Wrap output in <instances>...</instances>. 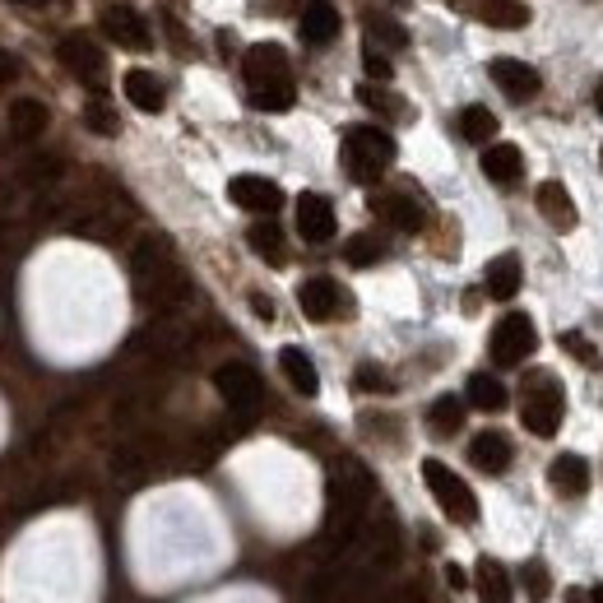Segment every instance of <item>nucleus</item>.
I'll list each match as a JSON object with an SVG mask.
<instances>
[{
    "instance_id": "nucleus-11",
    "label": "nucleus",
    "mask_w": 603,
    "mask_h": 603,
    "mask_svg": "<svg viewBox=\"0 0 603 603\" xmlns=\"http://www.w3.org/2000/svg\"><path fill=\"white\" fill-rule=\"evenodd\" d=\"M228 200L238 209H247V214H260V219H270V214H279V209H283V191L274 187L270 177H251V172L228 181Z\"/></svg>"
},
{
    "instance_id": "nucleus-37",
    "label": "nucleus",
    "mask_w": 603,
    "mask_h": 603,
    "mask_svg": "<svg viewBox=\"0 0 603 603\" xmlns=\"http://www.w3.org/2000/svg\"><path fill=\"white\" fill-rule=\"evenodd\" d=\"M362 70L372 74V80H390V74H395V66H390V57H385L381 47H372V42H366V51H362Z\"/></svg>"
},
{
    "instance_id": "nucleus-23",
    "label": "nucleus",
    "mask_w": 603,
    "mask_h": 603,
    "mask_svg": "<svg viewBox=\"0 0 603 603\" xmlns=\"http://www.w3.org/2000/svg\"><path fill=\"white\" fill-rule=\"evenodd\" d=\"M279 366H283V376H288V385L298 390V395H316L321 390V372H316V362L306 358V349H298V344H288V349H279Z\"/></svg>"
},
{
    "instance_id": "nucleus-16",
    "label": "nucleus",
    "mask_w": 603,
    "mask_h": 603,
    "mask_svg": "<svg viewBox=\"0 0 603 603\" xmlns=\"http://www.w3.org/2000/svg\"><path fill=\"white\" fill-rule=\"evenodd\" d=\"M298 29H302V42H306V47L334 42V38H339V6H334V0H306Z\"/></svg>"
},
{
    "instance_id": "nucleus-12",
    "label": "nucleus",
    "mask_w": 603,
    "mask_h": 603,
    "mask_svg": "<svg viewBox=\"0 0 603 603\" xmlns=\"http://www.w3.org/2000/svg\"><path fill=\"white\" fill-rule=\"evenodd\" d=\"M102 33H108L117 47H125V51H149L153 47L149 19L135 6H108L102 10Z\"/></svg>"
},
{
    "instance_id": "nucleus-32",
    "label": "nucleus",
    "mask_w": 603,
    "mask_h": 603,
    "mask_svg": "<svg viewBox=\"0 0 603 603\" xmlns=\"http://www.w3.org/2000/svg\"><path fill=\"white\" fill-rule=\"evenodd\" d=\"M385 255V242H376L372 232H358V238H349V247H344V260L353 270H366V265H376V260Z\"/></svg>"
},
{
    "instance_id": "nucleus-41",
    "label": "nucleus",
    "mask_w": 603,
    "mask_h": 603,
    "mask_svg": "<svg viewBox=\"0 0 603 603\" xmlns=\"http://www.w3.org/2000/svg\"><path fill=\"white\" fill-rule=\"evenodd\" d=\"M385 603H423V590H418V585H404V590L390 594Z\"/></svg>"
},
{
    "instance_id": "nucleus-24",
    "label": "nucleus",
    "mask_w": 603,
    "mask_h": 603,
    "mask_svg": "<svg viewBox=\"0 0 603 603\" xmlns=\"http://www.w3.org/2000/svg\"><path fill=\"white\" fill-rule=\"evenodd\" d=\"M547 483H553L562 496H585L590 492V464L581 455H557L553 464H547Z\"/></svg>"
},
{
    "instance_id": "nucleus-18",
    "label": "nucleus",
    "mask_w": 603,
    "mask_h": 603,
    "mask_svg": "<svg viewBox=\"0 0 603 603\" xmlns=\"http://www.w3.org/2000/svg\"><path fill=\"white\" fill-rule=\"evenodd\" d=\"M520 283H524V265H520V255H515V251L488 260V270H483V293H488V298L511 302V298L520 293Z\"/></svg>"
},
{
    "instance_id": "nucleus-43",
    "label": "nucleus",
    "mask_w": 603,
    "mask_h": 603,
    "mask_svg": "<svg viewBox=\"0 0 603 603\" xmlns=\"http://www.w3.org/2000/svg\"><path fill=\"white\" fill-rule=\"evenodd\" d=\"M594 108L603 112V80H599V89H594Z\"/></svg>"
},
{
    "instance_id": "nucleus-40",
    "label": "nucleus",
    "mask_w": 603,
    "mask_h": 603,
    "mask_svg": "<svg viewBox=\"0 0 603 603\" xmlns=\"http://www.w3.org/2000/svg\"><path fill=\"white\" fill-rule=\"evenodd\" d=\"M251 306H255V316H260V321H274V302H270L265 293H251Z\"/></svg>"
},
{
    "instance_id": "nucleus-45",
    "label": "nucleus",
    "mask_w": 603,
    "mask_h": 603,
    "mask_svg": "<svg viewBox=\"0 0 603 603\" xmlns=\"http://www.w3.org/2000/svg\"><path fill=\"white\" fill-rule=\"evenodd\" d=\"M590 599H594V603H603V585H594V594H590Z\"/></svg>"
},
{
    "instance_id": "nucleus-10",
    "label": "nucleus",
    "mask_w": 603,
    "mask_h": 603,
    "mask_svg": "<svg viewBox=\"0 0 603 603\" xmlns=\"http://www.w3.org/2000/svg\"><path fill=\"white\" fill-rule=\"evenodd\" d=\"M298 306H302V316H306V321H316V325L339 321V316H349V311H353L349 293H344V288H339L334 279H325V274L306 279V283L298 288Z\"/></svg>"
},
{
    "instance_id": "nucleus-44",
    "label": "nucleus",
    "mask_w": 603,
    "mask_h": 603,
    "mask_svg": "<svg viewBox=\"0 0 603 603\" xmlns=\"http://www.w3.org/2000/svg\"><path fill=\"white\" fill-rule=\"evenodd\" d=\"M14 6H47V0H14Z\"/></svg>"
},
{
    "instance_id": "nucleus-3",
    "label": "nucleus",
    "mask_w": 603,
    "mask_h": 603,
    "mask_svg": "<svg viewBox=\"0 0 603 603\" xmlns=\"http://www.w3.org/2000/svg\"><path fill=\"white\" fill-rule=\"evenodd\" d=\"M242 74H247V98L260 112H288L298 102V84H293V66H288V51L274 42H255L242 57Z\"/></svg>"
},
{
    "instance_id": "nucleus-36",
    "label": "nucleus",
    "mask_w": 603,
    "mask_h": 603,
    "mask_svg": "<svg viewBox=\"0 0 603 603\" xmlns=\"http://www.w3.org/2000/svg\"><path fill=\"white\" fill-rule=\"evenodd\" d=\"M353 385L366 390V395H390V376L381 372V366H372V362L358 366V372H353Z\"/></svg>"
},
{
    "instance_id": "nucleus-46",
    "label": "nucleus",
    "mask_w": 603,
    "mask_h": 603,
    "mask_svg": "<svg viewBox=\"0 0 603 603\" xmlns=\"http://www.w3.org/2000/svg\"><path fill=\"white\" fill-rule=\"evenodd\" d=\"M566 603H585V594H571V599H566Z\"/></svg>"
},
{
    "instance_id": "nucleus-33",
    "label": "nucleus",
    "mask_w": 603,
    "mask_h": 603,
    "mask_svg": "<svg viewBox=\"0 0 603 603\" xmlns=\"http://www.w3.org/2000/svg\"><path fill=\"white\" fill-rule=\"evenodd\" d=\"M84 125L93 130V135H117V130H121L117 112H112V108H108V102H102V98H93L89 108H84Z\"/></svg>"
},
{
    "instance_id": "nucleus-26",
    "label": "nucleus",
    "mask_w": 603,
    "mask_h": 603,
    "mask_svg": "<svg viewBox=\"0 0 603 603\" xmlns=\"http://www.w3.org/2000/svg\"><path fill=\"white\" fill-rule=\"evenodd\" d=\"M47 108H42V102L38 98H14L10 102V135L14 140H38L42 135V130H47Z\"/></svg>"
},
{
    "instance_id": "nucleus-14",
    "label": "nucleus",
    "mask_w": 603,
    "mask_h": 603,
    "mask_svg": "<svg viewBox=\"0 0 603 603\" xmlns=\"http://www.w3.org/2000/svg\"><path fill=\"white\" fill-rule=\"evenodd\" d=\"M488 74H492V84L502 89L511 102H530V98H539V89H543L539 70L524 66V61H511V57H496V61L488 66Z\"/></svg>"
},
{
    "instance_id": "nucleus-27",
    "label": "nucleus",
    "mask_w": 603,
    "mask_h": 603,
    "mask_svg": "<svg viewBox=\"0 0 603 603\" xmlns=\"http://www.w3.org/2000/svg\"><path fill=\"white\" fill-rule=\"evenodd\" d=\"M464 395H469V404L483 409V413H502V409H506V400H511V395H506V385L496 381L492 372H474V376H469Z\"/></svg>"
},
{
    "instance_id": "nucleus-35",
    "label": "nucleus",
    "mask_w": 603,
    "mask_h": 603,
    "mask_svg": "<svg viewBox=\"0 0 603 603\" xmlns=\"http://www.w3.org/2000/svg\"><path fill=\"white\" fill-rule=\"evenodd\" d=\"M520 575H524V594H530L534 603H543V599H547V590H553V575H547V566H543V562H530Z\"/></svg>"
},
{
    "instance_id": "nucleus-22",
    "label": "nucleus",
    "mask_w": 603,
    "mask_h": 603,
    "mask_svg": "<svg viewBox=\"0 0 603 603\" xmlns=\"http://www.w3.org/2000/svg\"><path fill=\"white\" fill-rule=\"evenodd\" d=\"M464 14L483 19L488 29H524V23H530V10H524V0H469Z\"/></svg>"
},
{
    "instance_id": "nucleus-28",
    "label": "nucleus",
    "mask_w": 603,
    "mask_h": 603,
    "mask_svg": "<svg viewBox=\"0 0 603 603\" xmlns=\"http://www.w3.org/2000/svg\"><path fill=\"white\" fill-rule=\"evenodd\" d=\"M247 242H251V251H255L260 260H265V265H283V232H279V223H274V219L251 223Z\"/></svg>"
},
{
    "instance_id": "nucleus-4",
    "label": "nucleus",
    "mask_w": 603,
    "mask_h": 603,
    "mask_svg": "<svg viewBox=\"0 0 603 603\" xmlns=\"http://www.w3.org/2000/svg\"><path fill=\"white\" fill-rule=\"evenodd\" d=\"M339 163H344L349 181L358 187H372V181L385 177V168L395 163V140L390 130H376V125H353L344 144H339Z\"/></svg>"
},
{
    "instance_id": "nucleus-5",
    "label": "nucleus",
    "mask_w": 603,
    "mask_h": 603,
    "mask_svg": "<svg viewBox=\"0 0 603 603\" xmlns=\"http://www.w3.org/2000/svg\"><path fill=\"white\" fill-rule=\"evenodd\" d=\"M566 413V390L553 372H530L524 376V404H520V423L534 436H553L562 428Z\"/></svg>"
},
{
    "instance_id": "nucleus-7",
    "label": "nucleus",
    "mask_w": 603,
    "mask_h": 603,
    "mask_svg": "<svg viewBox=\"0 0 603 603\" xmlns=\"http://www.w3.org/2000/svg\"><path fill=\"white\" fill-rule=\"evenodd\" d=\"M214 390L223 395V404L242 418V423H247V418H255L260 404H265V385H260L255 366H247V362H223L214 372Z\"/></svg>"
},
{
    "instance_id": "nucleus-13",
    "label": "nucleus",
    "mask_w": 603,
    "mask_h": 603,
    "mask_svg": "<svg viewBox=\"0 0 603 603\" xmlns=\"http://www.w3.org/2000/svg\"><path fill=\"white\" fill-rule=\"evenodd\" d=\"M334 228H339L334 204H330L325 195H316V191H302V195H298V232H302V242L325 247V242L334 238Z\"/></svg>"
},
{
    "instance_id": "nucleus-19",
    "label": "nucleus",
    "mask_w": 603,
    "mask_h": 603,
    "mask_svg": "<svg viewBox=\"0 0 603 603\" xmlns=\"http://www.w3.org/2000/svg\"><path fill=\"white\" fill-rule=\"evenodd\" d=\"M372 209L390 223V228H400V232H423L428 214H423V204H418L413 195H400V191H390V195H376Z\"/></svg>"
},
{
    "instance_id": "nucleus-25",
    "label": "nucleus",
    "mask_w": 603,
    "mask_h": 603,
    "mask_svg": "<svg viewBox=\"0 0 603 603\" xmlns=\"http://www.w3.org/2000/svg\"><path fill=\"white\" fill-rule=\"evenodd\" d=\"M474 590L483 603H511L515 599V585H511V571L496 562V557H483L474 566Z\"/></svg>"
},
{
    "instance_id": "nucleus-6",
    "label": "nucleus",
    "mask_w": 603,
    "mask_h": 603,
    "mask_svg": "<svg viewBox=\"0 0 603 603\" xmlns=\"http://www.w3.org/2000/svg\"><path fill=\"white\" fill-rule=\"evenodd\" d=\"M423 483H428V492L436 496L441 511L451 515L455 524H474L479 520V496L455 474V469H445L441 460H423Z\"/></svg>"
},
{
    "instance_id": "nucleus-42",
    "label": "nucleus",
    "mask_w": 603,
    "mask_h": 603,
    "mask_svg": "<svg viewBox=\"0 0 603 603\" xmlns=\"http://www.w3.org/2000/svg\"><path fill=\"white\" fill-rule=\"evenodd\" d=\"M445 581H451V590H469V575L460 566H445Z\"/></svg>"
},
{
    "instance_id": "nucleus-1",
    "label": "nucleus",
    "mask_w": 603,
    "mask_h": 603,
    "mask_svg": "<svg viewBox=\"0 0 603 603\" xmlns=\"http://www.w3.org/2000/svg\"><path fill=\"white\" fill-rule=\"evenodd\" d=\"M130 274H135V298L153 311H177L191 298V279L163 238H140V247L130 251Z\"/></svg>"
},
{
    "instance_id": "nucleus-20",
    "label": "nucleus",
    "mask_w": 603,
    "mask_h": 603,
    "mask_svg": "<svg viewBox=\"0 0 603 603\" xmlns=\"http://www.w3.org/2000/svg\"><path fill=\"white\" fill-rule=\"evenodd\" d=\"M469 460H474L483 474H506L515 451H511V441L502 432H479L474 441H469Z\"/></svg>"
},
{
    "instance_id": "nucleus-34",
    "label": "nucleus",
    "mask_w": 603,
    "mask_h": 603,
    "mask_svg": "<svg viewBox=\"0 0 603 603\" xmlns=\"http://www.w3.org/2000/svg\"><path fill=\"white\" fill-rule=\"evenodd\" d=\"M562 349H566L575 362H581V366H590V372H594V366L603 362V358H599V349L590 344L585 334H575V330H566V334H562Z\"/></svg>"
},
{
    "instance_id": "nucleus-38",
    "label": "nucleus",
    "mask_w": 603,
    "mask_h": 603,
    "mask_svg": "<svg viewBox=\"0 0 603 603\" xmlns=\"http://www.w3.org/2000/svg\"><path fill=\"white\" fill-rule=\"evenodd\" d=\"M362 102H366V108H376V112H390V117H409L404 102L390 98L385 89H362Z\"/></svg>"
},
{
    "instance_id": "nucleus-2",
    "label": "nucleus",
    "mask_w": 603,
    "mask_h": 603,
    "mask_svg": "<svg viewBox=\"0 0 603 603\" xmlns=\"http://www.w3.org/2000/svg\"><path fill=\"white\" fill-rule=\"evenodd\" d=\"M372 496H376L372 469L358 464L353 455L334 460V469H330V520H325L330 543H353L362 534V511Z\"/></svg>"
},
{
    "instance_id": "nucleus-17",
    "label": "nucleus",
    "mask_w": 603,
    "mask_h": 603,
    "mask_svg": "<svg viewBox=\"0 0 603 603\" xmlns=\"http://www.w3.org/2000/svg\"><path fill=\"white\" fill-rule=\"evenodd\" d=\"M534 200H539V214L547 219V228L571 232L575 223H581V209H575V200H571V191L562 187V181H543Z\"/></svg>"
},
{
    "instance_id": "nucleus-8",
    "label": "nucleus",
    "mask_w": 603,
    "mask_h": 603,
    "mask_svg": "<svg viewBox=\"0 0 603 603\" xmlns=\"http://www.w3.org/2000/svg\"><path fill=\"white\" fill-rule=\"evenodd\" d=\"M534 349H539V330H534V321L524 316V311L502 316V321H496V330H492V339H488V353H492L496 366H520Z\"/></svg>"
},
{
    "instance_id": "nucleus-29",
    "label": "nucleus",
    "mask_w": 603,
    "mask_h": 603,
    "mask_svg": "<svg viewBox=\"0 0 603 603\" xmlns=\"http://www.w3.org/2000/svg\"><path fill=\"white\" fill-rule=\"evenodd\" d=\"M428 428H432L436 436H455V432L464 428V404H460L455 395H441V400L428 409Z\"/></svg>"
},
{
    "instance_id": "nucleus-15",
    "label": "nucleus",
    "mask_w": 603,
    "mask_h": 603,
    "mask_svg": "<svg viewBox=\"0 0 603 603\" xmlns=\"http://www.w3.org/2000/svg\"><path fill=\"white\" fill-rule=\"evenodd\" d=\"M121 93H125V102H130V108H135V112H144V117H159V112L168 108L163 80H159V74H149V70H125Z\"/></svg>"
},
{
    "instance_id": "nucleus-31",
    "label": "nucleus",
    "mask_w": 603,
    "mask_h": 603,
    "mask_svg": "<svg viewBox=\"0 0 603 603\" xmlns=\"http://www.w3.org/2000/svg\"><path fill=\"white\" fill-rule=\"evenodd\" d=\"M460 135H464L469 144H492V135H496V117L474 102V108L460 112Z\"/></svg>"
},
{
    "instance_id": "nucleus-47",
    "label": "nucleus",
    "mask_w": 603,
    "mask_h": 603,
    "mask_svg": "<svg viewBox=\"0 0 603 603\" xmlns=\"http://www.w3.org/2000/svg\"><path fill=\"white\" fill-rule=\"evenodd\" d=\"M599 168H603V149H599Z\"/></svg>"
},
{
    "instance_id": "nucleus-39",
    "label": "nucleus",
    "mask_w": 603,
    "mask_h": 603,
    "mask_svg": "<svg viewBox=\"0 0 603 603\" xmlns=\"http://www.w3.org/2000/svg\"><path fill=\"white\" fill-rule=\"evenodd\" d=\"M14 80H19V61L10 57L6 47H0V89H6V84H14Z\"/></svg>"
},
{
    "instance_id": "nucleus-21",
    "label": "nucleus",
    "mask_w": 603,
    "mask_h": 603,
    "mask_svg": "<svg viewBox=\"0 0 603 603\" xmlns=\"http://www.w3.org/2000/svg\"><path fill=\"white\" fill-rule=\"evenodd\" d=\"M483 172L496 187H520L524 181V153L515 144H488L483 149Z\"/></svg>"
},
{
    "instance_id": "nucleus-9",
    "label": "nucleus",
    "mask_w": 603,
    "mask_h": 603,
    "mask_svg": "<svg viewBox=\"0 0 603 603\" xmlns=\"http://www.w3.org/2000/svg\"><path fill=\"white\" fill-rule=\"evenodd\" d=\"M61 66L74 74L80 84L89 89H102V80H108V57H102V47L89 38V33H66L61 47H57Z\"/></svg>"
},
{
    "instance_id": "nucleus-30",
    "label": "nucleus",
    "mask_w": 603,
    "mask_h": 603,
    "mask_svg": "<svg viewBox=\"0 0 603 603\" xmlns=\"http://www.w3.org/2000/svg\"><path fill=\"white\" fill-rule=\"evenodd\" d=\"M366 42L385 47V51H400V47H409V33H404V23H395V19L366 14Z\"/></svg>"
}]
</instances>
